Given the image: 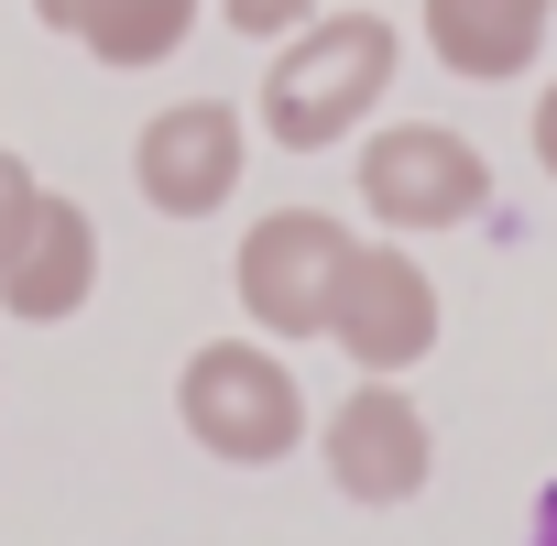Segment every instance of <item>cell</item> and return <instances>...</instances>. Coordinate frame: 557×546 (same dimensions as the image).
<instances>
[{"label": "cell", "instance_id": "6da1fadb", "mask_svg": "<svg viewBox=\"0 0 557 546\" xmlns=\"http://www.w3.org/2000/svg\"><path fill=\"white\" fill-rule=\"evenodd\" d=\"M394 66H405V34L383 12H318V23H296L285 45H273L251 110H262V132L285 153H329V142H350L383 110Z\"/></svg>", "mask_w": 557, "mask_h": 546}, {"label": "cell", "instance_id": "7a4b0ae2", "mask_svg": "<svg viewBox=\"0 0 557 546\" xmlns=\"http://www.w3.org/2000/svg\"><path fill=\"white\" fill-rule=\"evenodd\" d=\"M175 415L230 470H273V459L307 448V383L285 372L273 339H197L175 372Z\"/></svg>", "mask_w": 557, "mask_h": 546}, {"label": "cell", "instance_id": "3957f363", "mask_svg": "<svg viewBox=\"0 0 557 546\" xmlns=\"http://www.w3.org/2000/svg\"><path fill=\"white\" fill-rule=\"evenodd\" d=\"M350 219L329 208H262L240 229V262H230V285H240V318L251 339H329V296H339V262H350Z\"/></svg>", "mask_w": 557, "mask_h": 546}, {"label": "cell", "instance_id": "277c9868", "mask_svg": "<svg viewBox=\"0 0 557 546\" xmlns=\"http://www.w3.org/2000/svg\"><path fill=\"white\" fill-rule=\"evenodd\" d=\"M361 208H372L394 240H416V229H470V219L492 208V164H481V142L448 132V121H383V132H361Z\"/></svg>", "mask_w": 557, "mask_h": 546}, {"label": "cell", "instance_id": "5b68a950", "mask_svg": "<svg viewBox=\"0 0 557 546\" xmlns=\"http://www.w3.org/2000/svg\"><path fill=\"white\" fill-rule=\"evenodd\" d=\"M329 339L350 350V372L394 383L437 350V273L405 240H350L339 262V296H329Z\"/></svg>", "mask_w": 557, "mask_h": 546}, {"label": "cell", "instance_id": "8992f818", "mask_svg": "<svg viewBox=\"0 0 557 546\" xmlns=\"http://www.w3.org/2000/svg\"><path fill=\"white\" fill-rule=\"evenodd\" d=\"M240 164H251V121H240L230 99H175V110H153L143 142H132V186H143V208H164V219H219V208L240 197Z\"/></svg>", "mask_w": 557, "mask_h": 546}, {"label": "cell", "instance_id": "52a82bcc", "mask_svg": "<svg viewBox=\"0 0 557 546\" xmlns=\"http://www.w3.org/2000/svg\"><path fill=\"white\" fill-rule=\"evenodd\" d=\"M318 459H329V481L350 492V502H416L426 492V470H437V437H426V405L405 394V383H350L339 405H329V426H318Z\"/></svg>", "mask_w": 557, "mask_h": 546}, {"label": "cell", "instance_id": "ba28073f", "mask_svg": "<svg viewBox=\"0 0 557 546\" xmlns=\"http://www.w3.org/2000/svg\"><path fill=\"white\" fill-rule=\"evenodd\" d=\"M99 296V219L77 197H34L23 240L0 251V318H23V328H66L77 307Z\"/></svg>", "mask_w": 557, "mask_h": 546}, {"label": "cell", "instance_id": "9c48e42d", "mask_svg": "<svg viewBox=\"0 0 557 546\" xmlns=\"http://www.w3.org/2000/svg\"><path fill=\"white\" fill-rule=\"evenodd\" d=\"M426 55L448 66V77H470V88H513V77H535V55H546V34H557V0H426Z\"/></svg>", "mask_w": 557, "mask_h": 546}, {"label": "cell", "instance_id": "30bf717a", "mask_svg": "<svg viewBox=\"0 0 557 546\" xmlns=\"http://www.w3.org/2000/svg\"><path fill=\"white\" fill-rule=\"evenodd\" d=\"M197 12L208 0H77V45L99 55V66H164L186 34H197Z\"/></svg>", "mask_w": 557, "mask_h": 546}, {"label": "cell", "instance_id": "8fae6325", "mask_svg": "<svg viewBox=\"0 0 557 546\" xmlns=\"http://www.w3.org/2000/svg\"><path fill=\"white\" fill-rule=\"evenodd\" d=\"M219 23H230V34H262V45H285L296 23H318V0H219Z\"/></svg>", "mask_w": 557, "mask_h": 546}, {"label": "cell", "instance_id": "7c38bea8", "mask_svg": "<svg viewBox=\"0 0 557 546\" xmlns=\"http://www.w3.org/2000/svg\"><path fill=\"white\" fill-rule=\"evenodd\" d=\"M34 197H45V175L12 153V142H0V251H12L23 240V219H34Z\"/></svg>", "mask_w": 557, "mask_h": 546}, {"label": "cell", "instance_id": "4fadbf2b", "mask_svg": "<svg viewBox=\"0 0 557 546\" xmlns=\"http://www.w3.org/2000/svg\"><path fill=\"white\" fill-rule=\"evenodd\" d=\"M535 164H546V175H557V77H546V88H535Z\"/></svg>", "mask_w": 557, "mask_h": 546}, {"label": "cell", "instance_id": "5bb4252c", "mask_svg": "<svg viewBox=\"0 0 557 546\" xmlns=\"http://www.w3.org/2000/svg\"><path fill=\"white\" fill-rule=\"evenodd\" d=\"M524 546H557V481L535 492V524H524Z\"/></svg>", "mask_w": 557, "mask_h": 546}, {"label": "cell", "instance_id": "9a60e30c", "mask_svg": "<svg viewBox=\"0 0 557 546\" xmlns=\"http://www.w3.org/2000/svg\"><path fill=\"white\" fill-rule=\"evenodd\" d=\"M34 23H45V34H66V23H77V0H34Z\"/></svg>", "mask_w": 557, "mask_h": 546}]
</instances>
